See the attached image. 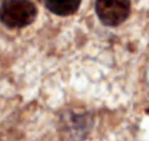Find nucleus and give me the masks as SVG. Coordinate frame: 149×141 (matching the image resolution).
Segmentation results:
<instances>
[{
    "label": "nucleus",
    "instance_id": "obj_1",
    "mask_svg": "<svg viewBox=\"0 0 149 141\" xmlns=\"http://www.w3.org/2000/svg\"><path fill=\"white\" fill-rule=\"evenodd\" d=\"M36 16L37 9L30 0H4L0 4V22L10 29L26 27Z\"/></svg>",
    "mask_w": 149,
    "mask_h": 141
},
{
    "label": "nucleus",
    "instance_id": "obj_2",
    "mask_svg": "<svg viewBox=\"0 0 149 141\" xmlns=\"http://www.w3.org/2000/svg\"><path fill=\"white\" fill-rule=\"evenodd\" d=\"M96 15L106 26H119L123 23L130 12L129 0H96Z\"/></svg>",
    "mask_w": 149,
    "mask_h": 141
},
{
    "label": "nucleus",
    "instance_id": "obj_3",
    "mask_svg": "<svg viewBox=\"0 0 149 141\" xmlns=\"http://www.w3.org/2000/svg\"><path fill=\"white\" fill-rule=\"evenodd\" d=\"M45 4L57 16H69L79 9L80 0H45Z\"/></svg>",
    "mask_w": 149,
    "mask_h": 141
}]
</instances>
